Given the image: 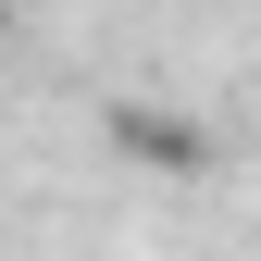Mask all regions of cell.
<instances>
[{
	"instance_id": "cell-1",
	"label": "cell",
	"mask_w": 261,
	"mask_h": 261,
	"mask_svg": "<svg viewBox=\"0 0 261 261\" xmlns=\"http://www.w3.org/2000/svg\"><path fill=\"white\" fill-rule=\"evenodd\" d=\"M112 149L149 162V174H199V162H212L199 124H187V112H149V100H112Z\"/></svg>"
}]
</instances>
